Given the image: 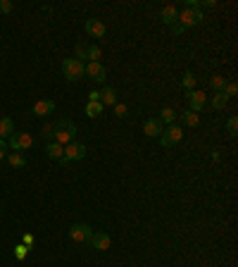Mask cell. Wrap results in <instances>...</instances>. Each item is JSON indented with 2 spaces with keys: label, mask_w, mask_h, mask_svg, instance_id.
I'll use <instances>...</instances> for the list:
<instances>
[{
  "label": "cell",
  "mask_w": 238,
  "mask_h": 267,
  "mask_svg": "<svg viewBox=\"0 0 238 267\" xmlns=\"http://www.w3.org/2000/svg\"><path fill=\"white\" fill-rule=\"evenodd\" d=\"M33 241H36V239H33V234H24V236H22V244H24V246L31 248V246H33Z\"/></svg>",
  "instance_id": "cell-34"
},
{
  "label": "cell",
  "mask_w": 238,
  "mask_h": 267,
  "mask_svg": "<svg viewBox=\"0 0 238 267\" xmlns=\"http://www.w3.org/2000/svg\"><path fill=\"white\" fill-rule=\"evenodd\" d=\"M103 110H105V107H103L100 100H88L86 107H84V112H86L88 117H100V115H103Z\"/></svg>",
  "instance_id": "cell-19"
},
{
  "label": "cell",
  "mask_w": 238,
  "mask_h": 267,
  "mask_svg": "<svg viewBox=\"0 0 238 267\" xmlns=\"http://www.w3.org/2000/svg\"><path fill=\"white\" fill-rule=\"evenodd\" d=\"M7 150H10V148H7V141H2V139H0V160H5Z\"/></svg>",
  "instance_id": "cell-33"
},
{
  "label": "cell",
  "mask_w": 238,
  "mask_h": 267,
  "mask_svg": "<svg viewBox=\"0 0 238 267\" xmlns=\"http://www.w3.org/2000/svg\"><path fill=\"white\" fill-rule=\"evenodd\" d=\"M172 33H174V36H181V33H184V29H181L179 24H172Z\"/></svg>",
  "instance_id": "cell-35"
},
{
  "label": "cell",
  "mask_w": 238,
  "mask_h": 267,
  "mask_svg": "<svg viewBox=\"0 0 238 267\" xmlns=\"http://www.w3.org/2000/svg\"><path fill=\"white\" fill-rule=\"evenodd\" d=\"M176 17H179V10H176V7H172V5H167V7H162V10H160V19H162V24H167V26L176 24Z\"/></svg>",
  "instance_id": "cell-16"
},
{
  "label": "cell",
  "mask_w": 238,
  "mask_h": 267,
  "mask_svg": "<svg viewBox=\"0 0 238 267\" xmlns=\"http://www.w3.org/2000/svg\"><path fill=\"white\" fill-rule=\"evenodd\" d=\"M31 112L36 115V117H48V115H53L55 112V100H48V98L38 100V103L33 105Z\"/></svg>",
  "instance_id": "cell-11"
},
{
  "label": "cell",
  "mask_w": 238,
  "mask_h": 267,
  "mask_svg": "<svg viewBox=\"0 0 238 267\" xmlns=\"http://www.w3.org/2000/svg\"><path fill=\"white\" fill-rule=\"evenodd\" d=\"M84 76L91 79L93 84H103L105 76H108V69H105L100 62H86L84 64Z\"/></svg>",
  "instance_id": "cell-8"
},
{
  "label": "cell",
  "mask_w": 238,
  "mask_h": 267,
  "mask_svg": "<svg viewBox=\"0 0 238 267\" xmlns=\"http://www.w3.org/2000/svg\"><path fill=\"white\" fill-rule=\"evenodd\" d=\"M84 158H86V146L81 141H72L69 146H65V155H62L60 165L67 167L69 162H79V160H84Z\"/></svg>",
  "instance_id": "cell-3"
},
{
  "label": "cell",
  "mask_w": 238,
  "mask_h": 267,
  "mask_svg": "<svg viewBox=\"0 0 238 267\" xmlns=\"http://www.w3.org/2000/svg\"><path fill=\"white\" fill-rule=\"evenodd\" d=\"M88 100H100V91H91V93H88Z\"/></svg>",
  "instance_id": "cell-36"
},
{
  "label": "cell",
  "mask_w": 238,
  "mask_h": 267,
  "mask_svg": "<svg viewBox=\"0 0 238 267\" xmlns=\"http://www.w3.org/2000/svg\"><path fill=\"white\" fill-rule=\"evenodd\" d=\"M62 74H65L67 81H79L84 79V62L76 60V57H67L62 62Z\"/></svg>",
  "instance_id": "cell-4"
},
{
  "label": "cell",
  "mask_w": 238,
  "mask_h": 267,
  "mask_svg": "<svg viewBox=\"0 0 238 267\" xmlns=\"http://www.w3.org/2000/svg\"><path fill=\"white\" fill-rule=\"evenodd\" d=\"M86 43H76V48H74V57L76 60H81V62H84V60H86Z\"/></svg>",
  "instance_id": "cell-28"
},
{
  "label": "cell",
  "mask_w": 238,
  "mask_h": 267,
  "mask_svg": "<svg viewBox=\"0 0 238 267\" xmlns=\"http://www.w3.org/2000/svg\"><path fill=\"white\" fill-rule=\"evenodd\" d=\"M224 86H227V79L222 74H212L210 76V88L215 91V93H222L224 91Z\"/></svg>",
  "instance_id": "cell-21"
},
{
  "label": "cell",
  "mask_w": 238,
  "mask_h": 267,
  "mask_svg": "<svg viewBox=\"0 0 238 267\" xmlns=\"http://www.w3.org/2000/svg\"><path fill=\"white\" fill-rule=\"evenodd\" d=\"M84 29H86V33L88 36H93V38H103V36L108 33V26H105L100 19H86Z\"/></svg>",
  "instance_id": "cell-9"
},
{
  "label": "cell",
  "mask_w": 238,
  "mask_h": 267,
  "mask_svg": "<svg viewBox=\"0 0 238 267\" xmlns=\"http://www.w3.org/2000/svg\"><path fill=\"white\" fill-rule=\"evenodd\" d=\"M33 146V136L31 134H24V131H14L7 141V148L17 150V153H22V150H29Z\"/></svg>",
  "instance_id": "cell-6"
},
{
  "label": "cell",
  "mask_w": 238,
  "mask_h": 267,
  "mask_svg": "<svg viewBox=\"0 0 238 267\" xmlns=\"http://www.w3.org/2000/svg\"><path fill=\"white\" fill-rule=\"evenodd\" d=\"M100 103L103 107H115L119 103L117 100V88H112V86H105L103 91H100Z\"/></svg>",
  "instance_id": "cell-13"
},
{
  "label": "cell",
  "mask_w": 238,
  "mask_h": 267,
  "mask_svg": "<svg viewBox=\"0 0 238 267\" xmlns=\"http://www.w3.org/2000/svg\"><path fill=\"white\" fill-rule=\"evenodd\" d=\"M100 55H103V50L98 48L96 43H91V45L86 48V60L88 62H98V60H100Z\"/></svg>",
  "instance_id": "cell-24"
},
{
  "label": "cell",
  "mask_w": 238,
  "mask_h": 267,
  "mask_svg": "<svg viewBox=\"0 0 238 267\" xmlns=\"http://www.w3.org/2000/svg\"><path fill=\"white\" fill-rule=\"evenodd\" d=\"M115 115H117L119 119H126L129 117V105H126V103H117V105H115Z\"/></svg>",
  "instance_id": "cell-26"
},
{
  "label": "cell",
  "mask_w": 238,
  "mask_h": 267,
  "mask_svg": "<svg viewBox=\"0 0 238 267\" xmlns=\"http://www.w3.org/2000/svg\"><path fill=\"white\" fill-rule=\"evenodd\" d=\"M12 10H14V5L10 0H0V14H10Z\"/></svg>",
  "instance_id": "cell-32"
},
{
  "label": "cell",
  "mask_w": 238,
  "mask_h": 267,
  "mask_svg": "<svg viewBox=\"0 0 238 267\" xmlns=\"http://www.w3.org/2000/svg\"><path fill=\"white\" fill-rule=\"evenodd\" d=\"M12 134H14V122L10 117H0V139H10Z\"/></svg>",
  "instance_id": "cell-18"
},
{
  "label": "cell",
  "mask_w": 238,
  "mask_h": 267,
  "mask_svg": "<svg viewBox=\"0 0 238 267\" xmlns=\"http://www.w3.org/2000/svg\"><path fill=\"white\" fill-rule=\"evenodd\" d=\"M26 256H29V246H24V244H19V246L14 248V258H17V260H24Z\"/></svg>",
  "instance_id": "cell-31"
},
{
  "label": "cell",
  "mask_w": 238,
  "mask_h": 267,
  "mask_svg": "<svg viewBox=\"0 0 238 267\" xmlns=\"http://www.w3.org/2000/svg\"><path fill=\"white\" fill-rule=\"evenodd\" d=\"M181 139H184V127H179V124H169V127H167V131H162V134H160V146H164V148H172V146H176Z\"/></svg>",
  "instance_id": "cell-5"
},
{
  "label": "cell",
  "mask_w": 238,
  "mask_h": 267,
  "mask_svg": "<svg viewBox=\"0 0 238 267\" xmlns=\"http://www.w3.org/2000/svg\"><path fill=\"white\" fill-rule=\"evenodd\" d=\"M5 160L10 162V167H14V170H22V167H26V158H24V153H17V150L7 153V155H5Z\"/></svg>",
  "instance_id": "cell-17"
},
{
  "label": "cell",
  "mask_w": 238,
  "mask_h": 267,
  "mask_svg": "<svg viewBox=\"0 0 238 267\" xmlns=\"http://www.w3.org/2000/svg\"><path fill=\"white\" fill-rule=\"evenodd\" d=\"M76 136V124L72 119H60L55 124V134H53V141H57L60 146H69Z\"/></svg>",
  "instance_id": "cell-1"
},
{
  "label": "cell",
  "mask_w": 238,
  "mask_h": 267,
  "mask_svg": "<svg viewBox=\"0 0 238 267\" xmlns=\"http://www.w3.org/2000/svg\"><path fill=\"white\" fill-rule=\"evenodd\" d=\"M160 122H162V124H174V119H176V112H174L172 107H162V110H160Z\"/></svg>",
  "instance_id": "cell-23"
},
{
  "label": "cell",
  "mask_w": 238,
  "mask_h": 267,
  "mask_svg": "<svg viewBox=\"0 0 238 267\" xmlns=\"http://www.w3.org/2000/svg\"><path fill=\"white\" fill-rule=\"evenodd\" d=\"M53 134H55L53 124H43V129H41V136H43L45 141H53Z\"/></svg>",
  "instance_id": "cell-30"
},
{
  "label": "cell",
  "mask_w": 238,
  "mask_h": 267,
  "mask_svg": "<svg viewBox=\"0 0 238 267\" xmlns=\"http://www.w3.org/2000/svg\"><path fill=\"white\" fill-rule=\"evenodd\" d=\"M179 117H181V122H184L186 127H198V124H200V115L193 112V110H184Z\"/></svg>",
  "instance_id": "cell-20"
},
{
  "label": "cell",
  "mask_w": 238,
  "mask_h": 267,
  "mask_svg": "<svg viewBox=\"0 0 238 267\" xmlns=\"http://www.w3.org/2000/svg\"><path fill=\"white\" fill-rule=\"evenodd\" d=\"M229 100H231V98H229L224 91H222V93H215V96H212V107H215V110H224V107L229 105Z\"/></svg>",
  "instance_id": "cell-22"
},
{
  "label": "cell",
  "mask_w": 238,
  "mask_h": 267,
  "mask_svg": "<svg viewBox=\"0 0 238 267\" xmlns=\"http://www.w3.org/2000/svg\"><path fill=\"white\" fill-rule=\"evenodd\" d=\"M205 100H207V96L203 93V91H188V110H193V112H198L200 115V110L205 107Z\"/></svg>",
  "instance_id": "cell-10"
},
{
  "label": "cell",
  "mask_w": 238,
  "mask_h": 267,
  "mask_svg": "<svg viewBox=\"0 0 238 267\" xmlns=\"http://www.w3.org/2000/svg\"><path fill=\"white\" fill-rule=\"evenodd\" d=\"M91 236H93V229L86 222H79V225H72L69 229V239L74 244H91Z\"/></svg>",
  "instance_id": "cell-7"
},
{
  "label": "cell",
  "mask_w": 238,
  "mask_h": 267,
  "mask_svg": "<svg viewBox=\"0 0 238 267\" xmlns=\"http://www.w3.org/2000/svg\"><path fill=\"white\" fill-rule=\"evenodd\" d=\"M203 19H205V14H203L200 7H184V10L179 12V17H176V24L186 31V29H191V26H198Z\"/></svg>",
  "instance_id": "cell-2"
},
{
  "label": "cell",
  "mask_w": 238,
  "mask_h": 267,
  "mask_svg": "<svg viewBox=\"0 0 238 267\" xmlns=\"http://www.w3.org/2000/svg\"><path fill=\"white\" fill-rule=\"evenodd\" d=\"M181 86L186 88V93H188V91H195V76H193V72H186V74L181 76Z\"/></svg>",
  "instance_id": "cell-25"
},
{
  "label": "cell",
  "mask_w": 238,
  "mask_h": 267,
  "mask_svg": "<svg viewBox=\"0 0 238 267\" xmlns=\"http://www.w3.org/2000/svg\"><path fill=\"white\" fill-rule=\"evenodd\" d=\"M45 155L50 158V160H62V155H65V146H60L57 141H48V146H45Z\"/></svg>",
  "instance_id": "cell-15"
},
{
  "label": "cell",
  "mask_w": 238,
  "mask_h": 267,
  "mask_svg": "<svg viewBox=\"0 0 238 267\" xmlns=\"http://www.w3.org/2000/svg\"><path fill=\"white\" fill-rule=\"evenodd\" d=\"M224 93H227L229 98L238 96V84H236V81H227V86H224Z\"/></svg>",
  "instance_id": "cell-29"
},
{
  "label": "cell",
  "mask_w": 238,
  "mask_h": 267,
  "mask_svg": "<svg viewBox=\"0 0 238 267\" xmlns=\"http://www.w3.org/2000/svg\"><path fill=\"white\" fill-rule=\"evenodd\" d=\"M227 131H229V136H238V117L227 119Z\"/></svg>",
  "instance_id": "cell-27"
},
{
  "label": "cell",
  "mask_w": 238,
  "mask_h": 267,
  "mask_svg": "<svg viewBox=\"0 0 238 267\" xmlns=\"http://www.w3.org/2000/svg\"><path fill=\"white\" fill-rule=\"evenodd\" d=\"M143 131H145L148 139H160V134L164 131V124L160 119H148V122L143 124Z\"/></svg>",
  "instance_id": "cell-12"
},
{
  "label": "cell",
  "mask_w": 238,
  "mask_h": 267,
  "mask_svg": "<svg viewBox=\"0 0 238 267\" xmlns=\"http://www.w3.org/2000/svg\"><path fill=\"white\" fill-rule=\"evenodd\" d=\"M110 244H112L110 234H103V232H93V236H91V246L96 248V251H108Z\"/></svg>",
  "instance_id": "cell-14"
}]
</instances>
